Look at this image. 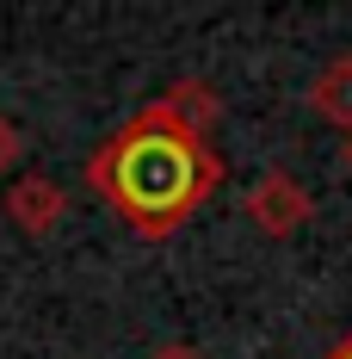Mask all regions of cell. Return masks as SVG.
<instances>
[{
  "label": "cell",
  "mask_w": 352,
  "mask_h": 359,
  "mask_svg": "<svg viewBox=\"0 0 352 359\" xmlns=\"http://www.w3.org/2000/svg\"><path fill=\"white\" fill-rule=\"evenodd\" d=\"M0 211H6V223H13L19 236H50V229L69 217V192H62V180H50V174H19L6 186Z\"/></svg>",
  "instance_id": "3957f363"
},
{
  "label": "cell",
  "mask_w": 352,
  "mask_h": 359,
  "mask_svg": "<svg viewBox=\"0 0 352 359\" xmlns=\"http://www.w3.org/2000/svg\"><path fill=\"white\" fill-rule=\"evenodd\" d=\"M321 359H352V334H340V341H334V347H328Z\"/></svg>",
  "instance_id": "52a82bcc"
},
{
  "label": "cell",
  "mask_w": 352,
  "mask_h": 359,
  "mask_svg": "<svg viewBox=\"0 0 352 359\" xmlns=\"http://www.w3.org/2000/svg\"><path fill=\"white\" fill-rule=\"evenodd\" d=\"M148 359H204V353H198L192 341H167V347H155Z\"/></svg>",
  "instance_id": "8992f818"
},
{
  "label": "cell",
  "mask_w": 352,
  "mask_h": 359,
  "mask_svg": "<svg viewBox=\"0 0 352 359\" xmlns=\"http://www.w3.org/2000/svg\"><path fill=\"white\" fill-rule=\"evenodd\" d=\"M223 118L211 81L179 74L161 100H148L136 118H124L106 143L87 155V192L106 205L111 217H124L142 242H167L179 236L204 198H216L223 186V155H216L211 130Z\"/></svg>",
  "instance_id": "6da1fadb"
},
{
  "label": "cell",
  "mask_w": 352,
  "mask_h": 359,
  "mask_svg": "<svg viewBox=\"0 0 352 359\" xmlns=\"http://www.w3.org/2000/svg\"><path fill=\"white\" fill-rule=\"evenodd\" d=\"M19 155H25V137H19V130H13V124L0 118V174H6V168H13Z\"/></svg>",
  "instance_id": "5b68a950"
},
{
  "label": "cell",
  "mask_w": 352,
  "mask_h": 359,
  "mask_svg": "<svg viewBox=\"0 0 352 359\" xmlns=\"http://www.w3.org/2000/svg\"><path fill=\"white\" fill-rule=\"evenodd\" d=\"M340 161H346V174H352V137H340Z\"/></svg>",
  "instance_id": "ba28073f"
},
{
  "label": "cell",
  "mask_w": 352,
  "mask_h": 359,
  "mask_svg": "<svg viewBox=\"0 0 352 359\" xmlns=\"http://www.w3.org/2000/svg\"><path fill=\"white\" fill-rule=\"evenodd\" d=\"M247 223L260 229V236H272V242H284V236H297L303 223H316V198H309V186L297 174H284V168H266V174L253 180V192H247Z\"/></svg>",
  "instance_id": "7a4b0ae2"
},
{
  "label": "cell",
  "mask_w": 352,
  "mask_h": 359,
  "mask_svg": "<svg viewBox=\"0 0 352 359\" xmlns=\"http://www.w3.org/2000/svg\"><path fill=\"white\" fill-rule=\"evenodd\" d=\"M309 111L328 118L340 137H352V50L316 69V81H309Z\"/></svg>",
  "instance_id": "277c9868"
}]
</instances>
